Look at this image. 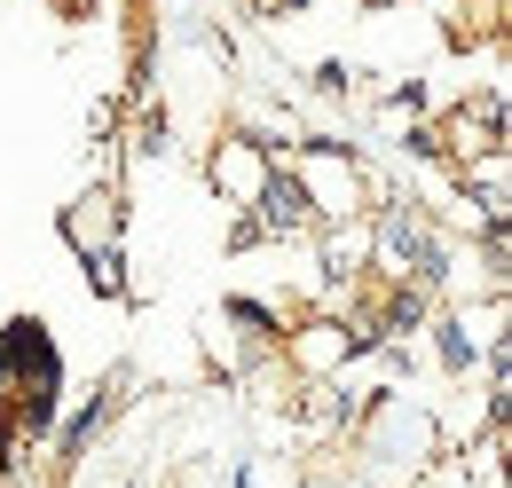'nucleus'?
<instances>
[{
    "label": "nucleus",
    "instance_id": "obj_1",
    "mask_svg": "<svg viewBox=\"0 0 512 488\" xmlns=\"http://www.w3.org/2000/svg\"><path fill=\"white\" fill-rule=\"evenodd\" d=\"M363 244H371V268L386 284H426V292L449 284V237L434 229V213L410 205V197H371Z\"/></svg>",
    "mask_w": 512,
    "mask_h": 488
},
{
    "label": "nucleus",
    "instance_id": "obj_2",
    "mask_svg": "<svg viewBox=\"0 0 512 488\" xmlns=\"http://www.w3.org/2000/svg\"><path fill=\"white\" fill-rule=\"evenodd\" d=\"M127 197L103 182V189H79L64 205V244L79 252V268H87V292L95 300H127Z\"/></svg>",
    "mask_w": 512,
    "mask_h": 488
},
{
    "label": "nucleus",
    "instance_id": "obj_3",
    "mask_svg": "<svg viewBox=\"0 0 512 488\" xmlns=\"http://www.w3.org/2000/svg\"><path fill=\"white\" fill-rule=\"evenodd\" d=\"M276 158L300 174V189H308V205H316L323 229H331V221H363L371 197H379L371 166H363L355 150H339V142H292V150H276Z\"/></svg>",
    "mask_w": 512,
    "mask_h": 488
},
{
    "label": "nucleus",
    "instance_id": "obj_4",
    "mask_svg": "<svg viewBox=\"0 0 512 488\" xmlns=\"http://www.w3.org/2000/svg\"><path fill=\"white\" fill-rule=\"evenodd\" d=\"M323 221H316V205H308V189H300V174L276 158L268 166V182L253 189V205H245V237L253 244H300V237H316Z\"/></svg>",
    "mask_w": 512,
    "mask_h": 488
},
{
    "label": "nucleus",
    "instance_id": "obj_5",
    "mask_svg": "<svg viewBox=\"0 0 512 488\" xmlns=\"http://www.w3.org/2000/svg\"><path fill=\"white\" fill-rule=\"evenodd\" d=\"M442 150L449 166H465V158H489V150H512V126H505V87H481V95H465L442 126Z\"/></svg>",
    "mask_w": 512,
    "mask_h": 488
},
{
    "label": "nucleus",
    "instance_id": "obj_6",
    "mask_svg": "<svg viewBox=\"0 0 512 488\" xmlns=\"http://www.w3.org/2000/svg\"><path fill=\"white\" fill-rule=\"evenodd\" d=\"M268 166H276V142L268 134H221L213 142V158H205V182L221 189V205H253V189L268 182Z\"/></svg>",
    "mask_w": 512,
    "mask_h": 488
},
{
    "label": "nucleus",
    "instance_id": "obj_7",
    "mask_svg": "<svg viewBox=\"0 0 512 488\" xmlns=\"http://www.w3.org/2000/svg\"><path fill=\"white\" fill-rule=\"evenodd\" d=\"M111 426V394H87V402H79V410H71L64 426H56V465H79V457H87V449H95V433Z\"/></svg>",
    "mask_w": 512,
    "mask_h": 488
},
{
    "label": "nucleus",
    "instance_id": "obj_8",
    "mask_svg": "<svg viewBox=\"0 0 512 488\" xmlns=\"http://www.w3.org/2000/svg\"><path fill=\"white\" fill-rule=\"evenodd\" d=\"M426 331H434V363H442L449 378H473V363H481L473 323H465V315H426Z\"/></svg>",
    "mask_w": 512,
    "mask_h": 488
},
{
    "label": "nucleus",
    "instance_id": "obj_9",
    "mask_svg": "<svg viewBox=\"0 0 512 488\" xmlns=\"http://www.w3.org/2000/svg\"><path fill=\"white\" fill-rule=\"evenodd\" d=\"M221 323H237L245 347H260V355H276V339H284V315L268 300H253V292H229V300H221Z\"/></svg>",
    "mask_w": 512,
    "mask_h": 488
},
{
    "label": "nucleus",
    "instance_id": "obj_10",
    "mask_svg": "<svg viewBox=\"0 0 512 488\" xmlns=\"http://www.w3.org/2000/svg\"><path fill=\"white\" fill-rule=\"evenodd\" d=\"M402 158H418V166H442V174H449V150H442V134H434V126H402Z\"/></svg>",
    "mask_w": 512,
    "mask_h": 488
},
{
    "label": "nucleus",
    "instance_id": "obj_11",
    "mask_svg": "<svg viewBox=\"0 0 512 488\" xmlns=\"http://www.w3.org/2000/svg\"><path fill=\"white\" fill-rule=\"evenodd\" d=\"M134 150H142V158H166V150H174V126H166V111H142V119H134Z\"/></svg>",
    "mask_w": 512,
    "mask_h": 488
},
{
    "label": "nucleus",
    "instance_id": "obj_12",
    "mask_svg": "<svg viewBox=\"0 0 512 488\" xmlns=\"http://www.w3.org/2000/svg\"><path fill=\"white\" fill-rule=\"evenodd\" d=\"M245 8H253V16H300L308 0H245Z\"/></svg>",
    "mask_w": 512,
    "mask_h": 488
},
{
    "label": "nucleus",
    "instance_id": "obj_13",
    "mask_svg": "<svg viewBox=\"0 0 512 488\" xmlns=\"http://www.w3.org/2000/svg\"><path fill=\"white\" fill-rule=\"evenodd\" d=\"M0 488H16V473H8V465H0Z\"/></svg>",
    "mask_w": 512,
    "mask_h": 488
},
{
    "label": "nucleus",
    "instance_id": "obj_14",
    "mask_svg": "<svg viewBox=\"0 0 512 488\" xmlns=\"http://www.w3.org/2000/svg\"><path fill=\"white\" fill-rule=\"evenodd\" d=\"M363 8H394V0H363Z\"/></svg>",
    "mask_w": 512,
    "mask_h": 488
},
{
    "label": "nucleus",
    "instance_id": "obj_15",
    "mask_svg": "<svg viewBox=\"0 0 512 488\" xmlns=\"http://www.w3.org/2000/svg\"><path fill=\"white\" fill-rule=\"evenodd\" d=\"M308 488H331V481H308Z\"/></svg>",
    "mask_w": 512,
    "mask_h": 488
}]
</instances>
